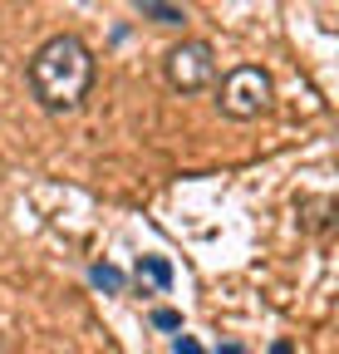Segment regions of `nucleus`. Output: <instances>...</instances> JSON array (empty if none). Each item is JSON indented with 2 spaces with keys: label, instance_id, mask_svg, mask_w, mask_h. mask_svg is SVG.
<instances>
[{
  "label": "nucleus",
  "instance_id": "nucleus-1",
  "mask_svg": "<svg viewBox=\"0 0 339 354\" xmlns=\"http://www.w3.org/2000/svg\"><path fill=\"white\" fill-rule=\"evenodd\" d=\"M89 79H94V59L74 35L45 39L30 59V84L45 109H79L89 94Z\"/></svg>",
  "mask_w": 339,
  "mask_h": 354
},
{
  "label": "nucleus",
  "instance_id": "nucleus-2",
  "mask_svg": "<svg viewBox=\"0 0 339 354\" xmlns=\"http://www.w3.org/2000/svg\"><path fill=\"white\" fill-rule=\"evenodd\" d=\"M266 104H271V79H266V69L241 64V69L226 74V84H222V109H226L231 118H256Z\"/></svg>",
  "mask_w": 339,
  "mask_h": 354
},
{
  "label": "nucleus",
  "instance_id": "nucleus-3",
  "mask_svg": "<svg viewBox=\"0 0 339 354\" xmlns=\"http://www.w3.org/2000/svg\"><path fill=\"white\" fill-rule=\"evenodd\" d=\"M211 74H217V55H211L206 39H182L167 55V79L177 88H202V84H211Z\"/></svg>",
  "mask_w": 339,
  "mask_h": 354
},
{
  "label": "nucleus",
  "instance_id": "nucleus-4",
  "mask_svg": "<svg viewBox=\"0 0 339 354\" xmlns=\"http://www.w3.org/2000/svg\"><path fill=\"white\" fill-rule=\"evenodd\" d=\"M138 15H143V20H157V25H182V20H187L182 6H157V0H143Z\"/></svg>",
  "mask_w": 339,
  "mask_h": 354
},
{
  "label": "nucleus",
  "instance_id": "nucleus-5",
  "mask_svg": "<svg viewBox=\"0 0 339 354\" xmlns=\"http://www.w3.org/2000/svg\"><path fill=\"white\" fill-rule=\"evenodd\" d=\"M89 281L99 286V290H123V271H118V266H94V271H89Z\"/></svg>",
  "mask_w": 339,
  "mask_h": 354
},
{
  "label": "nucleus",
  "instance_id": "nucleus-6",
  "mask_svg": "<svg viewBox=\"0 0 339 354\" xmlns=\"http://www.w3.org/2000/svg\"><path fill=\"white\" fill-rule=\"evenodd\" d=\"M143 271H148L157 286H173V266H167L162 256H143Z\"/></svg>",
  "mask_w": 339,
  "mask_h": 354
},
{
  "label": "nucleus",
  "instance_id": "nucleus-7",
  "mask_svg": "<svg viewBox=\"0 0 339 354\" xmlns=\"http://www.w3.org/2000/svg\"><path fill=\"white\" fill-rule=\"evenodd\" d=\"M153 325H157V330H182V315H177V310H157Z\"/></svg>",
  "mask_w": 339,
  "mask_h": 354
},
{
  "label": "nucleus",
  "instance_id": "nucleus-8",
  "mask_svg": "<svg viewBox=\"0 0 339 354\" xmlns=\"http://www.w3.org/2000/svg\"><path fill=\"white\" fill-rule=\"evenodd\" d=\"M177 354H202V344H197V339H182V335H177Z\"/></svg>",
  "mask_w": 339,
  "mask_h": 354
},
{
  "label": "nucleus",
  "instance_id": "nucleus-9",
  "mask_svg": "<svg viewBox=\"0 0 339 354\" xmlns=\"http://www.w3.org/2000/svg\"><path fill=\"white\" fill-rule=\"evenodd\" d=\"M271 354H295V349H290L285 339H275V344H271Z\"/></svg>",
  "mask_w": 339,
  "mask_h": 354
},
{
  "label": "nucleus",
  "instance_id": "nucleus-10",
  "mask_svg": "<svg viewBox=\"0 0 339 354\" xmlns=\"http://www.w3.org/2000/svg\"><path fill=\"white\" fill-rule=\"evenodd\" d=\"M217 354H246V349H241V344H222Z\"/></svg>",
  "mask_w": 339,
  "mask_h": 354
}]
</instances>
